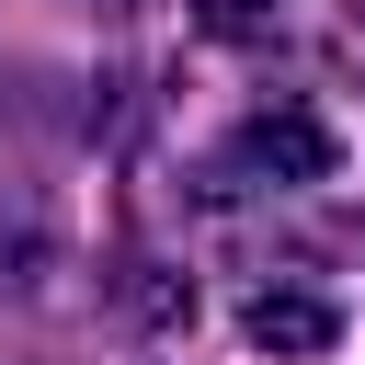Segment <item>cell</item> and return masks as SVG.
I'll use <instances>...</instances> for the list:
<instances>
[{"label": "cell", "instance_id": "obj_4", "mask_svg": "<svg viewBox=\"0 0 365 365\" xmlns=\"http://www.w3.org/2000/svg\"><path fill=\"white\" fill-rule=\"evenodd\" d=\"M194 23L217 46H262V34H285V0H194Z\"/></svg>", "mask_w": 365, "mask_h": 365}, {"label": "cell", "instance_id": "obj_2", "mask_svg": "<svg viewBox=\"0 0 365 365\" xmlns=\"http://www.w3.org/2000/svg\"><path fill=\"white\" fill-rule=\"evenodd\" d=\"M240 342H251V354H274V365H308V354H331V342H342V297H331V285H308V274H262V285L240 297Z\"/></svg>", "mask_w": 365, "mask_h": 365}, {"label": "cell", "instance_id": "obj_1", "mask_svg": "<svg viewBox=\"0 0 365 365\" xmlns=\"http://www.w3.org/2000/svg\"><path fill=\"white\" fill-rule=\"evenodd\" d=\"M331 160H342V137L308 103H251L205 148V194H297V182H331Z\"/></svg>", "mask_w": 365, "mask_h": 365}, {"label": "cell", "instance_id": "obj_3", "mask_svg": "<svg viewBox=\"0 0 365 365\" xmlns=\"http://www.w3.org/2000/svg\"><path fill=\"white\" fill-rule=\"evenodd\" d=\"M103 297H114V319H137V331H194V274L160 262V251H114Z\"/></svg>", "mask_w": 365, "mask_h": 365}]
</instances>
